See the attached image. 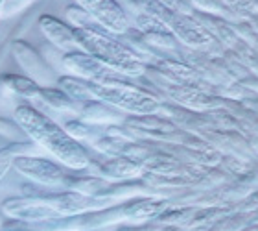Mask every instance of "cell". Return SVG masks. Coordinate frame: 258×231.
<instances>
[{
  "label": "cell",
  "instance_id": "cell-5",
  "mask_svg": "<svg viewBox=\"0 0 258 231\" xmlns=\"http://www.w3.org/2000/svg\"><path fill=\"white\" fill-rule=\"evenodd\" d=\"M83 89L85 102L98 100L131 115H155L161 109V102L155 95L129 83V78H118L109 83L83 80Z\"/></svg>",
  "mask_w": 258,
  "mask_h": 231
},
{
  "label": "cell",
  "instance_id": "cell-8",
  "mask_svg": "<svg viewBox=\"0 0 258 231\" xmlns=\"http://www.w3.org/2000/svg\"><path fill=\"white\" fill-rule=\"evenodd\" d=\"M94 21L114 35H124L129 30V17L116 0H76Z\"/></svg>",
  "mask_w": 258,
  "mask_h": 231
},
{
  "label": "cell",
  "instance_id": "cell-26",
  "mask_svg": "<svg viewBox=\"0 0 258 231\" xmlns=\"http://www.w3.org/2000/svg\"><path fill=\"white\" fill-rule=\"evenodd\" d=\"M4 213H2V211H0V227H2V224H4Z\"/></svg>",
  "mask_w": 258,
  "mask_h": 231
},
{
  "label": "cell",
  "instance_id": "cell-17",
  "mask_svg": "<svg viewBox=\"0 0 258 231\" xmlns=\"http://www.w3.org/2000/svg\"><path fill=\"white\" fill-rule=\"evenodd\" d=\"M63 129L72 137L74 141H83L89 139L92 133V124H87L85 120H67L63 124Z\"/></svg>",
  "mask_w": 258,
  "mask_h": 231
},
{
  "label": "cell",
  "instance_id": "cell-20",
  "mask_svg": "<svg viewBox=\"0 0 258 231\" xmlns=\"http://www.w3.org/2000/svg\"><path fill=\"white\" fill-rule=\"evenodd\" d=\"M162 2L164 6L168 8H172V10H177V11H183V13H188V15H194L196 13V6L190 2V0H159Z\"/></svg>",
  "mask_w": 258,
  "mask_h": 231
},
{
  "label": "cell",
  "instance_id": "cell-12",
  "mask_svg": "<svg viewBox=\"0 0 258 231\" xmlns=\"http://www.w3.org/2000/svg\"><path fill=\"white\" fill-rule=\"evenodd\" d=\"M114 109L116 108L98 102V100H87V102H81L80 118L92 126H113L122 118V115L116 113Z\"/></svg>",
  "mask_w": 258,
  "mask_h": 231
},
{
  "label": "cell",
  "instance_id": "cell-23",
  "mask_svg": "<svg viewBox=\"0 0 258 231\" xmlns=\"http://www.w3.org/2000/svg\"><path fill=\"white\" fill-rule=\"evenodd\" d=\"M247 21L251 22V24H253V26H254V30H256V32H258V17H256V15H253V17H247Z\"/></svg>",
  "mask_w": 258,
  "mask_h": 231
},
{
  "label": "cell",
  "instance_id": "cell-29",
  "mask_svg": "<svg viewBox=\"0 0 258 231\" xmlns=\"http://www.w3.org/2000/svg\"><path fill=\"white\" fill-rule=\"evenodd\" d=\"M24 231H32V229H24Z\"/></svg>",
  "mask_w": 258,
  "mask_h": 231
},
{
  "label": "cell",
  "instance_id": "cell-25",
  "mask_svg": "<svg viewBox=\"0 0 258 231\" xmlns=\"http://www.w3.org/2000/svg\"><path fill=\"white\" fill-rule=\"evenodd\" d=\"M253 148L258 152V137H254V139H253Z\"/></svg>",
  "mask_w": 258,
  "mask_h": 231
},
{
  "label": "cell",
  "instance_id": "cell-1",
  "mask_svg": "<svg viewBox=\"0 0 258 231\" xmlns=\"http://www.w3.org/2000/svg\"><path fill=\"white\" fill-rule=\"evenodd\" d=\"M113 204V200L85 196L81 193L63 189V193L57 194H28V196L8 198L0 204V211L11 220L39 224L64 216H76L89 211L105 209Z\"/></svg>",
  "mask_w": 258,
  "mask_h": 231
},
{
  "label": "cell",
  "instance_id": "cell-19",
  "mask_svg": "<svg viewBox=\"0 0 258 231\" xmlns=\"http://www.w3.org/2000/svg\"><path fill=\"white\" fill-rule=\"evenodd\" d=\"M33 2H37V0H4V11H2V17L17 15V13H21L24 8L32 6Z\"/></svg>",
  "mask_w": 258,
  "mask_h": 231
},
{
  "label": "cell",
  "instance_id": "cell-18",
  "mask_svg": "<svg viewBox=\"0 0 258 231\" xmlns=\"http://www.w3.org/2000/svg\"><path fill=\"white\" fill-rule=\"evenodd\" d=\"M229 10L240 19H247L254 15V6L251 0H221Z\"/></svg>",
  "mask_w": 258,
  "mask_h": 231
},
{
  "label": "cell",
  "instance_id": "cell-16",
  "mask_svg": "<svg viewBox=\"0 0 258 231\" xmlns=\"http://www.w3.org/2000/svg\"><path fill=\"white\" fill-rule=\"evenodd\" d=\"M67 19L70 21V26L72 28H91V26H100L94 19H92L89 13H87L81 6L78 4H72V6H67Z\"/></svg>",
  "mask_w": 258,
  "mask_h": 231
},
{
  "label": "cell",
  "instance_id": "cell-11",
  "mask_svg": "<svg viewBox=\"0 0 258 231\" xmlns=\"http://www.w3.org/2000/svg\"><path fill=\"white\" fill-rule=\"evenodd\" d=\"M0 87L6 95H15L30 102H41V85L37 81L21 74L0 76Z\"/></svg>",
  "mask_w": 258,
  "mask_h": 231
},
{
  "label": "cell",
  "instance_id": "cell-3",
  "mask_svg": "<svg viewBox=\"0 0 258 231\" xmlns=\"http://www.w3.org/2000/svg\"><path fill=\"white\" fill-rule=\"evenodd\" d=\"M74 32L80 49L103 65L127 78H139L146 74V63L142 58L127 43L120 41L118 35L103 30L102 26L74 28Z\"/></svg>",
  "mask_w": 258,
  "mask_h": 231
},
{
  "label": "cell",
  "instance_id": "cell-24",
  "mask_svg": "<svg viewBox=\"0 0 258 231\" xmlns=\"http://www.w3.org/2000/svg\"><path fill=\"white\" fill-rule=\"evenodd\" d=\"M253 2V6H254V15L258 17V0H251Z\"/></svg>",
  "mask_w": 258,
  "mask_h": 231
},
{
  "label": "cell",
  "instance_id": "cell-15",
  "mask_svg": "<svg viewBox=\"0 0 258 231\" xmlns=\"http://www.w3.org/2000/svg\"><path fill=\"white\" fill-rule=\"evenodd\" d=\"M199 11H207V13H212L216 17H221L225 21H240V17H236L229 8H227L221 0H190Z\"/></svg>",
  "mask_w": 258,
  "mask_h": 231
},
{
  "label": "cell",
  "instance_id": "cell-21",
  "mask_svg": "<svg viewBox=\"0 0 258 231\" xmlns=\"http://www.w3.org/2000/svg\"><path fill=\"white\" fill-rule=\"evenodd\" d=\"M15 131H21V133H24L21 129V126L13 120H8V118H2L0 117V135H4V137H11V135H15Z\"/></svg>",
  "mask_w": 258,
  "mask_h": 231
},
{
  "label": "cell",
  "instance_id": "cell-13",
  "mask_svg": "<svg viewBox=\"0 0 258 231\" xmlns=\"http://www.w3.org/2000/svg\"><path fill=\"white\" fill-rule=\"evenodd\" d=\"M41 104H44L46 108L59 111V113H72L80 115L81 113V102L74 100V98L67 95L59 87H41Z\"/></svg>",
  "mask_w": 258,
  "mask_h": 231
},
{
  "label": "cell",
  "instance_id": "cell-14",
  "mask_svg": "<svg viewBox=\"0 0 258 231\" xmlns=\"http://www.w3.org/2000/svg\"><path fill=\"white\" fill-rule=\"evenodd\" d=\"M33 145L22 143V141H13L11 145L4 146L0 150V181L6 177L8 170L15 165V159L21 156H32Z\"/></svg>",
  "mask_w": 258,
  "mask_h": 231
},
{
  "label": "cell",
  "instance_id": "cell-4",
  "mask_svg": "<svg viewBox=\"0 0 258 231\" xmlns=\"http://www.w3.org/2000/svg\"><path fill=\"white\" fill-rule=\"evenodd\" d=\"M139 10L144 13L157 17L162 21L173 35L179 39V43H183L186 49L199 50V52H216L220 50L221 43L210 33V30L199 21L196 15H188L183 11L172 10L164 6L159 0H137Z\"/></svg>",
  "mask_w": 258,
  "mask_h": 231
},
{
  "label": "cell",
  "instance_id": "cell-2",
  "mask_svg": "<svg viewBox=\"0 0 258 231\" xmlns=\"http://www.w3.org/2000/svg\"><path fill=\"white\" fill-rule=\"evenodd\" d=\"M15 120L24 133L35 143L37 146L50 152L52 156L70 170H85L91 165V157L85 152V148L70 137L59 126L54 122L48 115L41 113L39 109L32 106H19L13 111Z\"/></svg>",
  "mask_w": 258,
  "mask_h": 231
},
{
  "label": "cell",
  "instance_id": "cell-7",
  "mask_svg": "<svg viewBox=\"0 0 258 231\" xmlns=\"http://www.w3.org/2000/svg\"><path fill=\"white\" fill-rule=\"evenodd\" d=\"M11 52L15 56L17 63L26 72L28 78L35 80L41 87H55L59 76H55V70L46 63V59L33 49L26 41H13L11 43Z\"/></svg>",
  "mask_w": 258,
  "mask_h": 231
},
{
  "label": "cell",
  "instance_id": "cell-28",
  "mask_svg": "<svg viewBox=\"0 0 258 231\" xmlns=\"http://www.w3.org/2000/svg\"><path fill=\"white\" fill-rule=\"evenodd\" d=\"M92 231H107V229H92Z\"/></svg>",
  "mask_w": 258,
  "mask_h": 231
},
{
  "label": "cell",
  "instance_id": "cell-27",
  "mask_svg": "<svg viewBox=\"0 0 258 231\" xmlns=\"http://www.w3.org/2000/svg\"><path fill=\"white\" fill-rule=\"evenodd\" d=\"M2 11H4V0H0V17H2Z\"/></svg>",
  "mask_w": 258,
  "mask_h": 231
},
{
  "label": "cell",
  "instance_id": "cell-9",
  "mask_svg": "<svg viewBox=\"0 0 258 231\" xmlns=\"http://www.w3.org/2000/svg\"><path fill=\"white\" fill-rule=\"evenodd\" d=\"M17 172L21 176L39 183V185H46V187H61L63 189L67 172L59 165L52 163L50 159L37 156H21L15 159L13 165Z\"/></svg>",
  "mask_w": 258,
  "mask_h": 231
},
{
  "label": "cell",
  "instance_id": "cell-10",
  "mask_svg": "<svg viewBox=\"0 0 258 231\" xmlns=\"http://www.w3.org/2000/svg\"><path fill=\"white\" fill-rule=\"evenodd\" d=\"M39 28L43 35L50 41L52 47H55L61 52H76L80 49V43L76 39L74 28L70 24H64L63 21L55 19L52 15H41L39 17Z\"/></svg>",
  "mask_w": 258,
  "mask_h": 231
},
{
  "label": "cell",
  "instance_id": "cell-6",
  "mask_svg": "<svg viewBox=\"0 0 258 231\" xmlns=\"http://www.w3.org/2000/svg\"><path fill=\"white\" fill-rule=\"evenodd\" d=\"M61 67H63L69 74L78 76L81 80L96 81V83H109L118 78H127V76L120 74L111 67L103 65L91 54H87L83 50H76V52H64L61 56Z\"/></svg>",
  "mask_w": 258,
  "mask_h": 231
},
{
  "label": "cell",
  "instance_id": "cell-22",
  "mask_svg": "<svg viewBox=\"0 0 258 231\" xmlns=\"http://www.w3.org/2000/svg\"><path fill=\"white\" fill-rule=\"evenodd\" d=\"M118 231H157L155 227H151V226H146V227H129V229H125V227H122V229Z\"/></svg>",
  "mask_w": 258,
  "mask_h": 231
}]
</instances>
